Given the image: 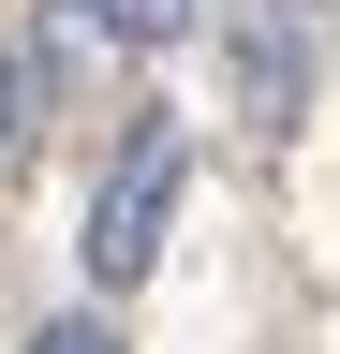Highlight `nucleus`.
I'll return each instance as SVG.
<instances>
[{
    "label": "nucleus",
    "instance_id": "f257e3e1",
    "mask_svg": "<svg viewBox=\"0 0 340 354\" xmlns=\"http://www.w3.org/2000/svg\"><path fill=\"white\" fill-rule=\"evenodd\" d=\"M178 177H193V148L148 118V133H134V162H118L104 192H89V236H74V251H89V281H148L163 221H178Z\"/></svg>",
    "mask_w": 340,
    "mask_h": 354
},
{
    "label": "nucleus",
    "instance_id": "f03ea898",
    "mask_svg": "<svg viewBox=\"0 0 340 354\" xmlns=\"http://www.w3.org/2000/svg\"><path fill=\"white\" fill-rule=\"evenodd\" d=\"M30 148H45V59H30V44H0V177H15Z\"/></svg>",
    "mask_w": 340,
    "mask_h": 354
},
{
    "label": "nucleus",
    "instance_id": "7ed1b4c3",
    "mask_svg": "<svg viewBox=\"0 0 340 354\" xmlns=\"http://www.w3.org/2000/svg\"><path fill=\"white\" fill-rule=\"evenodd\" d=\"M74 15H89L104 44H134V59H148V44H178V30L207 15V0H74Z\"/></svg>",
    "mask_w": 340,
    "mask_h": 354
},
{
    "label": "nucleus",
    "instance_id": "20e7f679",
    "mask_svg": "<svg viewBox=\"0 0 340 354\" xmlns=\"http://www.w3.org/2000/svg\"><path fill=\"white\" fill-rule=\"evenodd\" d=\"M30 354H118V339L89 325V310H60V325H45V339H30Z\"/></svg>",
    "mask_w": 340,
    "mask_h": 354
}]
</instances>
